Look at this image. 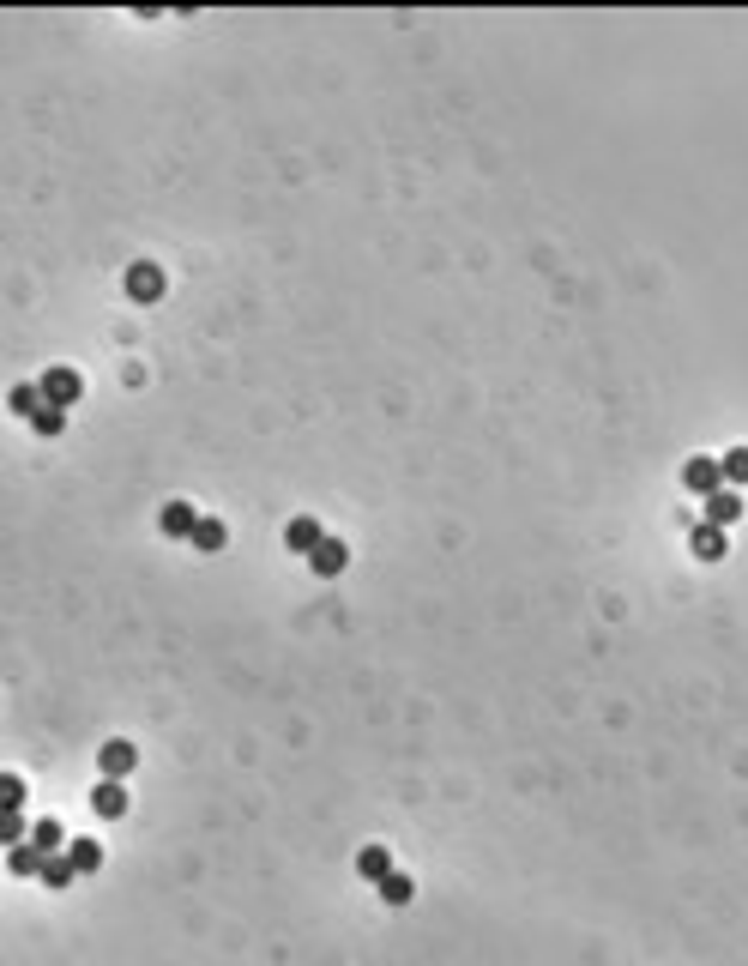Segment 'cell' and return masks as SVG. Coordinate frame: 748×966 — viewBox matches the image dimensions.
I'll list each match as a JSON object with an SVG mask.
<instances>
[{
    "label": "cell",
    "instance_id": "cell-20",
    "mask_svg": "<svg viewBox=\"0 0 748 966\" xmlns=\"http://www.w3.org/2000/svg\"><path fill=\"white\" fill-rule=\"evenodd\" d=\"M411 894H417V882H411L405 870H393V876L381 882V900H387V906H411Z\"/></svg>",
    "mask_w": 748,
    "mask_h": 966
},
{
    "label": "cell",
    "instance_id": "cell-7",
    "mask_svg": "<svg viewBox=\"0 0 748 966\" xmlns=\"http://www.w3.org/2000/svg\"><path fill=\"white\" fill-rule=\"evenodd\" d=\"M688 544H694V556H700V562H724V550H730V532H724V526H706V520H694Z\"/></svg>",
    "mask_w": 748,
    "mask_h": 966
},
{
    "label": "cell",
    "instance_id": "cell-13",
    "mask_svg": "<svg viewBox=\"0 0 748 966\" xmlns=\"http://www.w3.org/2000/svg\"><path fill=\"white\" fill-rule=\"evenodd\" d=\"M7 405H13V417H37L49 399H43V381H19L13 393H7Z\"/></svg>",
    "mask_w": 748,
    "mask_h": 966
},
{
    "label": "cell",
    "instance_id": "cell-4",
    "mask_svg": "<svg viewBox=\"0 0 748 966\" xmlns=\"http://www.w3.org/2000/svg\"><path fill=\"white\" fill-rule=\"evenodd\" d=\"M320 544H326V526H320V520H308V514H296V520L284 526V550H290V556H314Z\"/></svg>",
    "mask_w": 748,
    "mask_h": 966
},
{
    "label": "cell",
    "instance_id": "cell-21",
    "mask_svg": "<svg viewBox=\"0 0 748 966\" xmlns=\"http://www.w3.org/2000/svg\"><path fill=\"white\" fill-rule=\"evenodd\" d=\"M0 803H7V810H25V779L19 773H0Z\"/></svg>",
    "mask_w": 748,
    "mask_h": 966
},
{
    "label": "cell",
    "instance_id": "cell-12",
    "mask_svg": "<svg viewBox=\"0 0 748 966\" xmlns=\"http://www.w3.org/2000/svg\"><path fill=\"white\" fill-rule=\"evenodd\" d=\"M187 544H194V550H206V556H218V550H224V544H230V526H224V520H212V514H206V520H200V526H194V538H187Z\"/></svg>",
    "mask_w": 748,
    "mask_h": 966
},
{
    "label": "cell",
    "instance_id": "cell-22",
    "mask_svg": "<svg viewBox=\"0 0 748 966\" xmlns=\"http://www.w3.org/2000/svg\"><path fill=\"white\" fill-rule=\"evenodd\" d=\"M31 423H37V435H61V429H67V411H55V405H43V411H37Z\"/></svg>",
    "mask_w": 748,
    "mask_h": 966
},
{
    "label": "cell",
    "instance_id": "cell-5",
    "mask_svg": "<svg viewBox=\"0 0 748 966\" xmlns=\"http://www.w3.org/2000/svg\"><path fill=\"white\" fill-rule=\"evenodd\" d=\"M97 767H103V779H127V773L139 767V749H133L127 737H109V743L97 749Z\"/></svg>",
    "mask_w": 748,
    "mask_h": 966
},
{
    "label": "cell",
    "instance_id": "cell-1",
    "mask_svg": "<svg viewBox=\"0 0 748 966\" xmlns=\"http://www.w3.org/2000/svg\"><path fill=\"white\" fill-rule=\"evenodd\" d=\"M682 490H688V496H700V502H712V496L724 490V465H718V459H706V453H694V459L682 465Z\"/></svg>",
    "mask_w": 748,
    "mask_h": 966
},
{
    "label": "cell",
    "instance_id": "cell-2",
    "mask_svg": "<svg viewBox=\"0 0 748 966\" xmlns=\"http://www.w3.org/2000/svg\"><path fill=\"white\" fill-rule=\"evenodd\" d=\"M43 399H49L55 411H73V405L85 399V375H79V369H61V363H55V369L43 375Z\"/></svg>",
    "mask_w": 748,
    "mask_h": 966
},
{
    "label": "cell",
    "instance_id": "cell-9",
    "mask_svg": "<svg viewBox=\"0 0 748 966\" xmlns=\"http://www.w3.org/2000/svg\"><path fill=\"white\" fill-rule=\"evenodd\" d=\"M356 876H368L374 888H381V882L393 876V852H387V846H362V852H356Z\"/></svg>",
    "mask_w": 748,
    "mask_h": 966
},
{
    "label": "cell",
    "instance_id": "cell-11",
    "mask_svg": "<svg viewBox=\"0 0 748 966\" xmlns=\"http://www.w3.org/2000/svg\"><path fill=\"white\" fill-rule=\"evenodd\" d=\"M157 526H163V538H194V526H200V514L187 508V502H169L163 514H157Z\"/></svg>",
    "mask_w": 748,
    "mask_h": 966
},
{
    "label": "cell",
    "instance_id": "cell-8",
    "mask_svg": "<svg viewBox=\"0 0 748 966\" xmlns=\"http://www.w3.org/2000/svg\"><path fill=\"white\" fill-rule=\"evenodd\" d=\"M308 568H314L320 580H332V574H344V568H350V544H344V538H326V544H320V550L308 556Z\"/></svg>",
    "mask_w": 748,
    "mask_h": 966
},
{
    "label": "cell",
    "instance_id": "cell-17",
    "mask_svg": "<svg viewBox=\"0 0 748 966\" xmlns=\"http://www.w3.org/2000/svg\"><path fill=\"white\" fill-rule=\"evenodd\" d=\"M7 870L13 876H43V852L25 840V846H7Z\"/></svg>",
    "mask_w": 748,
    "mask_h": 966
},
{
    "label": "cell",
    "instance_id": "cell-15",
    "mask_svg": "<svg viewBox=\"0 0 748 966\" xmlns=\"http://www.w3.org/2000/svg\"><path fill=\"white\" fill-rule=\"evenodd\" d=\"M31 846H37V852H43V858H55V852H67V846H73V840H67V834H61V822H49V816H43V822H37V828H31Z\"/></svg>",
    "mask_w": 748,
    "mask_h": 966
},
{
    "label": "cell",
    "instance_id": "cell-18",
    "mask_svg": "<svg viewBox=\"0 0 748 966\" xmlns=\"http://www.w3.org/2000/svg\"><path fill=\"white\" fill-rule=\"evenodd\" d=\"M31 828H37V822H25V810H0V840H7V846H25Z\"/></svg>",
    "mask_w": 748,
    "mask_h": 966
},
{
    "label": "cell",
    "instance_id": "cell-16",
    "mask_svg": "<svg viewBox=\"0 0 748 966\" xmlns=\"http://www.w3.org/2000/svg\"><path fill=\"white\" fill-rule=\"evenodd\" d=\"M718 465H724V490H748V447H742V441H736Z\"/></svg>",
    "mask_w": 748,
    "mask_h": 966
},
{
    "label": "cell",
    "instance_id": "cell-14",
    "mask_svg": "<svg viewBox=\"0 0 748 966\" xmlns=\"http://www.w3.org/2000/svg\"><path fill=\"white\" fill-rule=\"evenodd\" d=\"M43 888H73L79 882V864L67 858V852H55V858H43V876H37Z\"/></svg>",
    "mask_w": 748,
    "mask_h": 966
},
{
    "label": "cell",
    "instance_id": "cell-3",
    "mask_svg": "<svg viewBox=\"0 0 748 966\" xmlns=\"http://www.w3.org/2000/svg\"><path fill=\"white\" fill-rule=\"evenodd\" d=\"M163 290H169V278H163L157 260H133V266H127V296H133V302H157Z\"/></svg>",
    "mask_w": 748,
    "mask_h": 966
},
{
    "label": "cell",
    "instance_id": "cell-10",
    "mask_svg": "<svg viewBox=\"0 0 748 966\" xmlns=\"http://www.w3.org/2000/svg\"><path fill=\"white\" fill-rule=\"evenodd\" d=\"M736 520H742V490H718V496L706 502V526H724V532H730Z\"/></svg>",
    "mask_w": 748,
    "mask_h": 966
},
{
    "label": "cell",
    "instance_id": "cell-19",
    "mask_svg": "<svg viewBox=\"0 0 748 966\" xmlns=\"http://www.w3.org/2000/svg\"><path fill=\"white\" fill-rule=\"evenodd\" d=\"M67 858L79 864V876H91V870H103V846H97V840H73V846H67Z\"/></svg>",
    "mask_w": 748,
    "mask_h": 966
},
{
    "label": "cell",
    "instance_id": "cell-6",
    "mask_svg": "<svg viewBox=\"0 0 748 966\" xmlns=\"http://www.w3.org/2000/svg\"><path fill=\"white\" fill-rule=\"evenodd\" d=\"M91 810H97L103 822H121V816H127V785H121V779H97Z\"/></svg>",
    "mask_w": 748,
    "mask_h": 966
}]
</instances>
